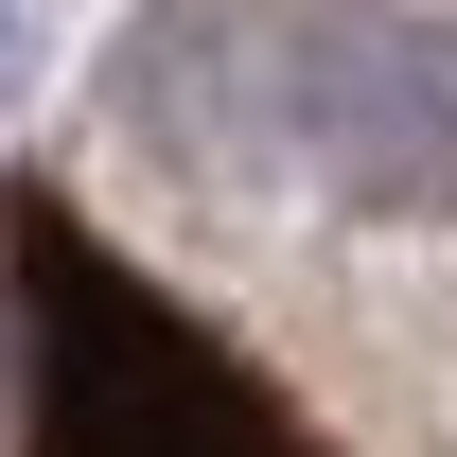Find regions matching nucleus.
Wrapping results in <instances>:
<instances>
[{
    "label": "nucleus",
    "instance_id": "nucleus-1",
    "mask_svg": "<svg viewBox=\"0 0 457 457\" xmlns=\"http://www.w3.org/2000/svg\"><path fill=\"white\" fill-rule=\"evenodd\" d=\"M0 457H335L264 352L123 264L71 176L0 194Z\"/></svg>",
    "mask_w": 457,
    "mask_h": 457
}]
</instances>
